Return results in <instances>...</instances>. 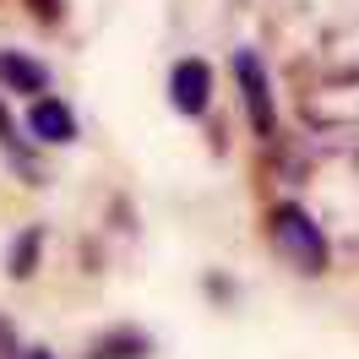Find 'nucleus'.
Here are the masks:
<instances>
[{"mask_svg": "<svg viewBox=\"0 0 359 359\" xmlns=\"http://www.w3.org/2000/svg\"><path fill=\"white\" fill-rule=\"evenodd\" d=\"M22 359H49V354H44V348H33V354H22Z\"/></svg>", "mask_w": 359, "mask_h": 359, "instance_id": "11", "label": "nucleus"}, {"mask_svg": "<svg viewBox=\"0 0 359 359\" xmlns=\"http://www.w3.org/2000/svg\"><path fill=\"white\" fill-rule=\"evenodd\" d=\"M0 359H17V332H11V321H0Z\"/></svg>", "mask_w": 359, "mask_h": 359, "instance_id": "9", "label": "nucleus"}, {"mask_svg": "<svg viewBox=\"0 0 359 359\" xmlns=\"http://www.w3.org/2000/svg\"><path fill=\"white\" fill-rule=\"evenodd\" d=\"M0 142H11V114H6V104H0Z\"/></svg>", "mask_w": 359, "mask_h": 359, "instance_id": "10", "label": "nucleus"}, {"mask_svg": "<svg viewBox=\"0 0 359 359\" xmlns=\"http://www.w3.org/2000/svg\"><path fill=\"white\" fill-rule=\"evenodd\" d=\"M39 245H44V229H27L22 240H17V250H11V278H17V283L33 278V267H39Z\"/></svg>", "mask_w": 359, "mask_h": 359, "instance_id": "7", "label": "nucleus"}, {"mask_svg": "<svg viewBox=\"0 0 359 359\" xmlns=\"http://www.w3.org/2000/svg\"><path fill=\"white\" fill-rule=\"evenodd\" d=\"M27 131L39 136V142H49V147H66V142H76V114H71L60 98H33Z\"/></svg>", "mask_w": 359, "mask_h": 359, "instance_id": "4", "label": "nucleus"}, {"mask_svg": "<svg viewBox=\"0 0 359 359\" xmlns=\"http://www.w3.org/2000/svg\"><path fill=\"white\" fill-rule=\"evenodd\" d=\"M0 76L11 82V93H27V98H44V93H49V71L39 66V60L17 55V49L0 55Z\"/></svg>", "mask_w": 359, "mask_h": 359, "instance_id": "5", "label": "nucleus"}, {"mask_svg": "<svg viewBox=\"0 0 359 359\" xmlns=\"http://www.w3.org/2000/svg\"><path fill=\"white\" fill-rule=\"evenodd\" d=\"M27 11H33L39 22H60V17H66V0H27Z\"/></svg>", "mask_w": 359, "mask_h": 359, "instance_id": "8", "label": "nucleus"}, {"mask_svg": "<svg viewBox=\"0 0 359 359\" xmlns=\"http://www.w3.org/2000/svg\"><path fill=\"white\" fill-rule=\"evenodd\" d=\"M147 354H153V337L136 327H114V332L93 337V359H147Z\"/></svg>", "mask_w": 359, "mask_h": 359, "instance_id": "6", "label": "nucleus"}, {"mask_svg": "<svg viewBox=\"0 0 359 359\" xmlns=\"http://www.w3.org/2000/svg\"><path fill=\"white\" fill-rule=\"evenodd\" d=\"M234 76H240V93H245V114L256 136L278 131V109H272V88H267V66L256 60V49H240L234 55Z\"/></svg>", "mask_w": 359, "mask_h": 359, "instance_id": "2", "label": "nucleus"}, {"mask_svg": "<svg viewBox=\"0 0 359 359\" xmlns=\"http://www.w3.org/2000/svg\"><path fill=\"white\" fill-rule=\"evenodd\" d=\"M169 104L180 114H202L212 104V66L207 60H180L169 76Z\"/></svg>", "mask_w": 359, "mask_h": 359, "instance_id": "3", "label": "nucleus"}, {"mask_svg": "<svg viewBox=\"0 0 359 359\" xmlns=\"http://www.w3.org/2000/svg\"><path fill=\"white\" fill-rule=\"evenodd\" d=\"M267 240H272V250H278L294 272L321 278V272L332 267V245H327L321 224H316L305 207H294V202H278L267 212Z\"/></svg>", "mask_w": 359, "mask_h": 359, "instance_id": "1", "label": "nucleus"}]
</instances>
